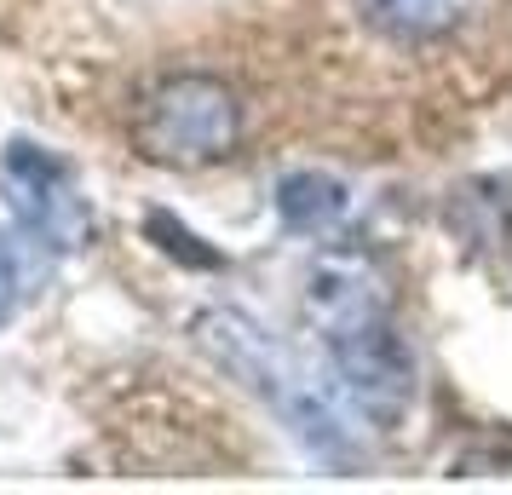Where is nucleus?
<instances>
[{"mask_svg": "<svg viewBox=\"0 0 512 495\" xmlns=\"http://www.w3.org/2000/svg\"><path fill=\"white\" fill-rule=\"evenodd\" d=\"M305 311L317 317V329L328 340V334H346V329L392 317V294H386V277H380L374 260H363V254H328L311 271V283H305Z\"/></svg>", "mask_w": 512, "mask_h": 495, "instance_id": "nucleus-4", "label": "nucleus"}, {"mask_svg": "<svg viewBox=\"0 0 512 495\" xmlns=\"http://www.w3.org/2000/svg\"><path fill=\"white\" fill-rule=\"evenodd\" d=\"M18 300H24V260H18V242L0 231V323L18 311Z\"/></svg>", "mask_w": 512, "mask_h": 495, "instance_id": "nucleus-7", "label": "nucleus"}, {"mask_svg": "<svg viewBox=\"0 0 512 495\" xmlns=\"http://www.w3.org/2000/svg\"><path fill=\"white\" fill-rule=\"evenodd\" d=\"M328 357H334V375L346 386V398L374 426H397L409 415V403H415V357L403 346V334L392 329V317L328 334Z\"/></svg>", "mask_w": 512, "mask_h": 495, "instance_id": "nucleus-3", "label": "nucleus"}, {"mask_svg": "<svg viewBox=\"0 0 512 495\" xmlns=\"http://www.w3.org/2000/svg\"><path fill=\"white\" fill-rule=\"evenodd\" d=\"M351 208V190L334 179V173H317V167H300L277 185V213L288 231H305V236H323L334 231Z\"/></svg>", "mask_w": 512, "mask_h": 495, "instance_id": "nucleus-5", "label": "nucleus"}, {"mask_svg": "<svg viewBox=\"0 0 512 495\" xmlns=\"http://www.w3.org/2000/svg\"><path fill=\"white\" fill-rule=\"evenodd\" d=\"M0 190L18 213V225L35 248H58L70 254L87 242L93 231V213H87V196L75 185V167L64 156H52L47 144L12 139L0 150Z\"/></svg>", "mask_w": 512, "mask_h": 495, "instance_id": "nucleus-2", "label": "nucleus"}, {"mask_svg": "<svg viewBox=\"0 0 512 495\" xmlns=\"http://www.w3.org/2000/svg\"><path fill=\"white\" fill-rule=\"evenodd\" d=\"M242 139V98L219 75H173L144 98L133 121V144L156 167H213Z\"/></svg>", "mask_w": 512, "mask_h": 495, "instance_id": "nucleus-1", "label": "nucleus"}, {"mask_svg": "<svg viewBox=\"0 0 512 495\" xmlns=\"http://www.w3.org/2000/svg\"><path fill=\"white\" fill-rule=\"evenodd\" d=\"M472 0H357L363 24L392 35V41H432L466 18Z\"/></svg>", "mask_w": 512, "mask_h": 495, "instance_id": "nucleus-6", "label": "nucleus"}]
</instances>
